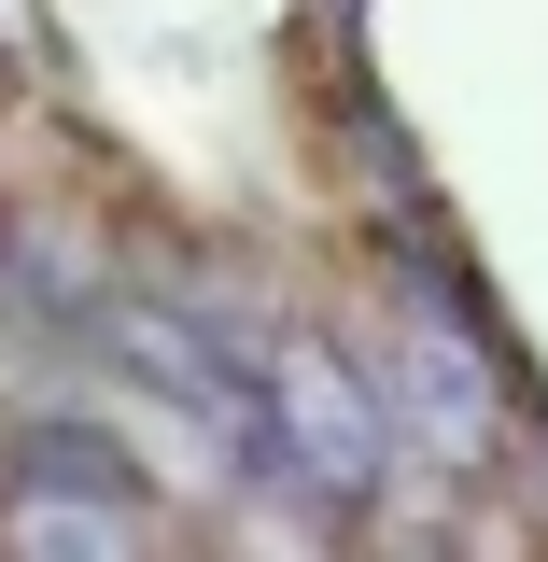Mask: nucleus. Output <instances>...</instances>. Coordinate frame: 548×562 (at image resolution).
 <instances>
[{
    "label": "nucleus",
    "mask_w": 548,
    "mask_h": 562,
    "mask_svg": "<svg viewBox=\"0 0 548 562\" xmlns=\"http://www.w3.org/2000/svg\"><path fill=\"white\" fill-rule=\"evenodd\" d=\"M268 408H281V450L310 492H380L394 479V380H366L338 338H268Z\"/></svg>",
    "instance_id": "f257e3e1"
},
{
    "label": "nucleus",
    "mask_w": 548,
    "mask_h": 562,
    "mask_svg": "<svg viewBox=\"0 0 548 562\" xmlns=\"http://www.w3.org/2000/svg\"><path fill=\"white\" fill-rule=\"evenodd\" d=\"M394 422H409L436 464H492V450H506L492 351H479V324H465L436 281H409V295H394Z\"/></svg>",
    "instance_id": "f03ea898"
},
{
    "label": "nucleus",
    "mask_w": 548,
    "mask_h": 562,
    "mask_svg": "<svg viewBox=\"0 0 548 562\" xmlns=\"http://www.w3.org/2000/svg\"><path fill=\"white\" fill-rule=\"evenodd\" d=\"M0 535H14L29 562H127V549H141L127 492H57V479H14V506H0Z\"/></svg>",
    "instance_id": "7ed1b4c3"
}]
</instances>
